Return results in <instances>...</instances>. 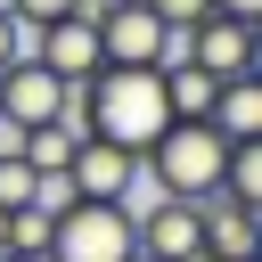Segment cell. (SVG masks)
Listing matches in <instances>:
<instances>
[{"label": "cell", "mask_w": 262, "mask_h": 262, "mask_svg": "<svg viewBox=\"0 0 262 262\" xmlns=\"http://www.w3.org/2000/svg\"><path fill=\"white\" fill-rule=\"evenodd\" d=\"M229 147L237 139H262V74H229L221 90H213V115H205Z\"/></svg>", "instance_id": "8fae6325"}, {"label": "cell", "mask_w": 262, "mask_h": 262, "mask_svg": "<svg viewBox=\"0 0 262 262\" xmlns=\"http://www.w3.org/2000/svg\"><path fill=\"white\" fill-rule=\"evenodd\" d=\"M131 254L139 262H196L205 254V205L156 196L147 213H131Z\"/></svg>", "instance_id": "52a82bcc"}, {"label": "cell", "mask_w": 262, "mask_h": 262, "mask_svg": "<svg viewBox=\"0 0 262 262\" xmlns=\"http://www.w3.org/2000/svg\"><path fill=\"white\" fill-rule=\"evenodd\" d=\"M66 98H74V90H66V82H57L41 57H25V49H16V57L0 66V131L57 123V115H66Z\"/></svg>", "instance_id": "ba28073f"}, {"label": "cell", "mask_w": 262, "mask_h": 262, "mask_svg": "<svg viewBox=\"0 0 262 262\" xmlns=\"http://www.w3.org/2000/svg\"><path fill=\"white\" fill-rule=\"evenodd\" d=\"M25 57H41L66 90H82L98 66H106V49H98V16H90V0L82 8H66V16H49V25H33V49Z\"/></svg>", "instance_id": "8992f818"}, {"label": "cell", "mask_w": 262, "mask_h": 262, "mask_svg": "<svg viewBox=\"0 0 262 262\" xmlns=\"http://www.w3.org/2000/svg\"><path fill=\"white\" fill-rule=\"evenodd\" d=\"M131 262H139V254H131Z\"/></svg>", "instance_id": "7402d4cb"}, {"label": "cell", "mask_w": 262, "mask_h": 262, "mask_svg": "<svg viewBox=\"0 0 262 262\" xmlns=\"http://www.w3.org/2000/svg\"><path fill=\"white\" fill-rule=\"evenodd\" d=\"M0 254H8V205H0Z\"/></svg>", "instance_id": "44dd1931"}, {"label": "cell", "mask_w": 262, "mask_h": 262, "mask_svg": "<svg viewBox=\"0 0 262 262\" xmlns=\"http://www.w3.org/2000/svg\"><path fill=\"white\" fill-rule=\"evenodd\" d=\"M205 262H262V213L205 196Z\"/></svg>", "instance_id": "30bf717a"}, {"label": "cell", "mask_w": 262, "mask_h": 262, "mask_svg": "<svg viewBox=\"0 0 262 262\" xmlns=\"http://www.w3.org/2000/svg\"><path fill=\"white\" fill-rule=\"evenodd\" d=\"M221 16H246V25H262V0H213Z\"/></svg>", "instance_id": "d6986e66"}, {"label": "cell", "mask_w": 262, "mask_h": 262, "mask_svg": "<svg viewBox=\"0 0 262 262\" xmlns=\"http://www.w3.org/2000/svg\"><path fill=\"white\" fill-rule=\"evenodd\" d=\"M131 180H139V156L131 147H115V139H74V164H66V188L74 196H98V205H123L131 196Z\"/></svg>", "instance_id": "9c48e42d"}, {"label": "cell", "mask_w": 262, "mask_h": 262, "mask_svg": "<svg viewBox=\"0 0 262 262\" xmlns=\"http://www.w3.org/2000/svg\"><path fill=\"white\" fill-rule=\"evenodd\" d=\"M16 33H25V25H16V16H8V8H0V66H8V57H16V49H25V41H16Z\"/></svg>", "instance_id": "ac0fdd59"}, {"label": "cell", "mask_w": 262, "mask_h": 262, "mask_svg": "<svg viewBox=\"0 0 262 262\" xmlns=\"http://www.w3.org/2000/svg\"><path fill=\"white\" fill-rule=\"evenodd\" d=\"M16 25H49V16H66V8H82V0H0Z\"/></svg>", "instance_id": "2e32d148"}, {"label": "cell", "mask_w": 262, "mask_h": 262, "mask_svg": "<svg viewBox=\"0 0 262 262\" xmlns=\"http://www.w3.org/2000/svg\"><path fill=\"white\" fill-rule=\"evenodd\" d=\"M90 16H98L106 66H164V57L180 49V33H172L147 0H90Z\"/></svg>", "instance_id": "277c9868"}, {"label": "cell", "mask_w": 262, "mask_h": 262, "mask_svg": "<svg viewBox=\"0 0 262 262\" xmlns=\"http://www.w3.org/2000/svg\"><path fill=\"white\" fill-rule=\"evenodd\" d=\"M0 262H49V254H0Z\"/></svg>", "instance_id": "ffe728a7"}, {"label": "cell", "mask_w": 262, "mask_h": 262, "mask_svg": "<svg viewBox=\"0 0 262 262\" xmlns=\"http://www.w3.org/2000/svg\"><path fill=\"white\" fill-rule=\"evenodd\" d=\"M41 196V172L16 156V139H0V205H33Z\"/></svg>", "instance_id": "5bb4252c"}, {"label": "cell", "mask_w": 262, "mask_h": 262, "mask_svg": "<svg viewBox=\"0 0 262 262\" xmlns=\"http://www.w3.org/2000/svg\"><path fill=\"white\" fill-rule=\"evenodd\" d=\"M66 123H82L90 139H115L131 156H147V139L172 123V98H164V66H98L74 98H66Z\"/></svg>", "instance_id": "6da1fadb"}, {"label": "cell", "mask_w": 262, "mask_h": 262, "mask_svg": "<svg viewBox=\"0 0 262 262\" xmlns=\"http://www.w3.org/2000/svg\"><path fill=\"white\" fill-rule=\"evenodd\" d=\"M74 139H82V131L57 115V123H33V131H16V156H25L41 180H66V164H74Z\"/></svg>", "instance_id": "4fadbf2b"}, {"label": "cell", "mask_w": 262, "mask_h": 262, "mask_svg": "<svg viewBox=\"0 0 262 262\" xmlns=\"http://www.w3.org/2000/svg\"><path fill=\"white\" fill-rule=\"evenodd\" d=\"M147 180H156V196H180V205H205V196H221V164H229V139L213 131V123H164L156 139H147Z\"/></svg>", "instance_id": "7a4b0ae2"}, {"label": "cell", "mask_w": 262, "mask_h": 262, "mask_svg": "<svg viewBox=\"0 0 262 262\" xmlns=\"http://www.w3.org/2000/svg\"><path fill=\"white\" fill-rule=\"evenodd\" d=\"M213 90H221V74H205V66H188V57H164L172 123H205V115H213Z\"/></svg>", "instance_id": "7c38bea8"}, {"label": "cell", "mask_w": 262, "mask_h": 262, "mask_svg": "<svg viewBox=\"0 0 262 262\" xmlns=\"http://www.w3.org/2000/svg\"><path fill=\"white\" fill-rule=\"evenodd\" d=\"M147 8H156V16L172 25V33H188V25H196V16L213 8V0H147Z\"/></svg>", "instance_id": "e0dca14e"}, {"label": "cell", "mask_w": 262, "mask_h": 262, "mask_svg": "<svg viewBox=\"0 0 262 262\" xmlns=\"http://www.w3.org/2000/svg\"><path fill=\"white\" fill-rule=\"evenodd\" d=\"M49 262H131V205L74 196L49 213Z\"/></svg>", "instance_id": "3957f363"}, {"label": "cell", "mask_w": 262, "mask_h": 262, "mask_svg": "<svg viewBox=\"0 0 262 262\" xmlns=\"http://www.w3.org/2000/svg\"><path fill=\"white\" fill-rule=\"evenodd\" d=\"M8 254H49V213L41 205H8Z\"/></svg>", "instance_id": "9a60e30c"}, {"label": "cell", "mask_w": 262, "mask_h": 262, "mask_svg": "<svg viewBox=\"0 0 262 262\" xmlns=\"http://www.w3.org/2000/svg\"><path fill=\"white\" fill-rule=\"evenodd\" d=\"M172 57H188V66H205V74H262V25H246V16H221V8H205L188 33H180V49Z\"/></svg>", "instance_id": "5b68a950"}]
</instances>
